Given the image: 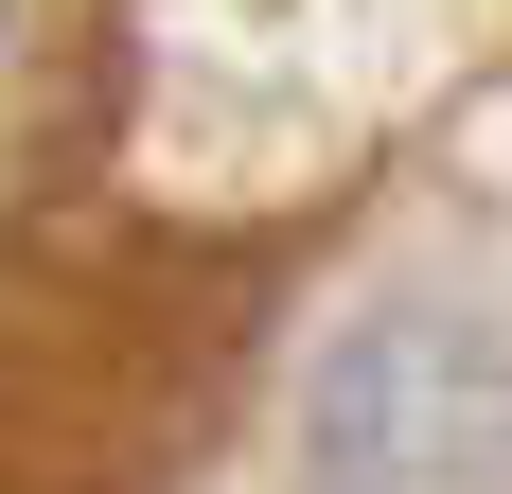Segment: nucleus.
<instances>
[{
  "label": "nucleus",
  "mask_w": 512,
  "mask_h": 494,
  "mask_svg": "<svg viewBox=\"0 0 512 494\" xmlns=\"http://www.w3.org/2000/svg\"><path fill=\"white\" fill-rule=\"evenodd\" d=\"M301 442L336 494H512V353L442 300L407 318H354L336 371H318Z\"/></svg>",
  "instance_id": "obj_1"
}]
</instances>
